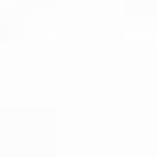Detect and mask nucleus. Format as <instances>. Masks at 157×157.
Returning a JSON list of instances; mask_svg holds the SVG:
<instances>
[]
</instances>
